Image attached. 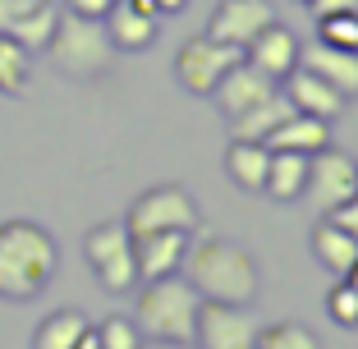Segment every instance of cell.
Segmentation results:
<instances>
[{
    "label": "cell",
    "mask_w": 358,
    "mask_h": 349,
    "mask_svg": "<svg viewBox=\"0 0 358 349\" xmlns=\"http://www.w3.org/2000/svg\"><path fill=\"white\" fill-rule=\"evenodd\" d=\"M257 349H322V340L303 322H271L257 331Z\"/></svg>",
    "instance_id": "25"
},
{
    "label": "cell",
    "mask_w": 358,
    "mask_h": 349,
    "mask_svg": "<svg viewBox=\"0 0 358 349\" xmlns=\"http://www.w3.org/2000/svg\"><path fill=\"white\" fill-rule=\"evenodd\" d=\"M289 101H294V111L299 115H317V120H336L340 111H345V97L336 92V87L327 83V78H317V74H308V69H294V74L285 78V87H280Z\"/></svg>",
    "instance_id": "15"
},
{
    "label": "cell",
    "mask_w": 358,
    "mask_h": 349,
    "mask_svg": "<svg viewBox=\"0 0 358 349\" xmlns=\"http://www.w3.org/2000/svg\"><path fill=\"white\" fill-rule=\"evenodd\" d=\"M55 19H60V10L46 0V5H37L32 14H23V19L14 23L10 37H14V42H23L28 51H46V42H51V32H55Z\"/></svg>",
    "instance_id": "24"
},
{
    "label": "cell",
    "mask_w": 358,
    "mask_h": 349,
    "mask_svg": "<svg viewBox=\"0 0 358 349\" xmlns=\"http://www.w3.org/2000/svg\"><path fill=\"white\" fill-rule=\"evenodd\" d=\"M143 349H198L193 340H143Z\"/></svg>",
    "instance_id": "33"
},
{
    "label": "cell",
    "mask_w": 358,
    "mask_h": 349,
    "mask_svg": "<svg viewBox=\"0 0 358 349\" xmlns=\"http://www.w3.org/2000/svg\"><path fill=\"white\" fill-rule=\"evenodd\" d=\"M96 340H101V349H143V331H138V322L134 318H106L101 327H96Z\"/></svg>",
    "instance_id": "27"
},
{
    "label": "cell",
    "mask_w": 358,
    "mask_h": 349,
    "mask_svg": "<svg viewBox=\"0 0 358 349\" xmlns=\"http://www.w3.org/2000/svg\"><path fill=\"white\" fill-rule=\"evenodd\" d=\"M74 349H101V340H96V327H87L83 336H78V345Z\"/></svg>",
    "instance_id": "34"
},
{
    "label": "cell",
    "mask_w": 358,
    "mask_h": 349,
    "mask_svg": "<svg viewBox=\"0 0 358 349\" xmlns=\"http://www.w3.org/2000/svg\"><path fill=\"white\" fill-rule=\"evenodd\" d=\"M157 23L161 19L138 14L129 0H115V5H110V14L101 19V28H106V37H110V46H115V51H148V46L157 42Z\"/></svg>",
    "instance_id": "16"
},
{
    "label": "cell",
    "mask_w": 358,
    "mask_h": 349,
    "mask_svg": "<svg viewBox=\"0 0 358 349\" xmlns=\"http://www.w3.org/2000/svg\"><path fill=\"white\" fill-rule=\"evenodd\" d=\"M193 234L184 230H157V234H138L134 239V257H138V280H161V276H175L184 266Z\"/></svg>",
    "instance_id": "13"
},
{
    "label": "cell",
    "mask_w": 358,
    "mask_h": 349,
    "mask_svg": "<svg viewBox=\"0 0 358 349\" xmlns=\"http://www.w3.org/2000/svg\"><path fill=\"white\" fill-rule=\"evenodd\" d=\"M110 5H115V0H64V10H69V14H78V19H96V23L110 14Z\"/></svg>",
    "instance_id": "31"
},
{
    "label": "cell",
    "mask_w": 358,
    "mask_h": 349,
    "mask_svg": "<svg viewBox=\"0 0 358 349\" xmlns=\"http://www.w3.org/2000/svg\"><path fill=\"white\" fill-rule=\"evenodd\" d=\"M308 189V157L303 152H271V166H266V189L275 202H299Z\"/></svg>",
    "instance_id": "20"
},
{
    "label": "cell",
    "mask_w": 358,
    "mask_h": 349,
    "mask_svg": "<svg viewBox=\"0 0 358 349\" xmlns=\"http://www.w3.org/2000/svg\"><path fill=\"white\" fill-rule=\"evenodd\" d=\"M327 313L340 327H358V290L349 285V280H340V276H336V285H331V294H327Z\"/></svg>",
    "instance_id": "28"
},
{
    "label": "cell",
    "mask_w": 358,
    "mask_h": 349,
    "mask_svg": "<svg viewBox=\"0 0 358 349\" xmlns=\"http://www.w3.org/2000/svg\"><path fill=\"white\" fill-rule=\"evenodd\" d=\"M313 253H317V262L327 266L331 276H345L349 266L358 262V239L345 234L336 221L322 216V225H313Z\"/></svg>",
    "instance_id": "21"
},
{
    "label": "cell",
    "mask_w": 358,
    "mask_h": 349,
    "mask_svg": "<svg viewBox=\"0 0 358 349\" xmlns=\"http://www.w3.org/2000/svg\"><path fill=\"white\" fill-rule=\"evenodd\" d=\"M271 92H275V78H266L262 69H253L248 60H239L230 74L221 78V83L211 87V101H216V111H221L225 124H230V120L248 115L253 106H262Z\"/></svg>",
    "instance_id": "11"
},
{
    "label": "cell",
    "mask_w": 358,
    "mask_h": 349,
    "mask_svg": "<svg viewBox=\"0 0 358 349\" xmlns=\"http://www.w3.org/2000/svg\"><path fill=\"white\" fill-rule=\"evenodd\" d=\"M266 166H271V148H266V143L230 138V148H225V175H230L239 189L262 193L266 189Z\"/></svg>",
    "instance_id": "17"
},
{
    "label": "cell",
    "mask_w": 358,
    "mask_h": 349,
    "mask_svg": "<svg viewBox=\"0 0 358 349\" xmlns=\"http://www.w3.org/2000/svg\"><path fill=\"white\" fill-rule=\"evenodd\" d=\"M198 308H202V294L189 285V276L175 271L143 285L134 322L148 340H193L198 336Z\"/></svg>",
    "instance_id": "3"
},
{
    "label": "cell",
    "mask_w": 358,
    "mask_h": 349,
    "mask_svg": "<svg viewBox=\"0 0 358 349\" xmlns=\"http://www.w3.org/2000/svg\"><path fill=\"white\" fill-rule=\"evenodd\" d=\"M46 55H51V64L69 78H101L106 69L115 64V46H110L106 28L96 19H78V14H69V10L55 19Z\"/></svg>",
    "instance_id": "4"
},
{
    "label": "cell",
    "mask_w": 358,
    "mask_h": 349,
    "mask_svg": "<svg viewBox=\"0 0 358 349\" xmlns=\"http://www.w3.org/2000/svg\"><path fill=\"white\" fill-rule=\"evenodd\" d=\"M299 69L327 78L345 101H354V97H358V51H340V46L313 42V46H303V55H299Z\"/></svg>",
    "instance_id": "14"
},
{
    "label": "cell",
    "mask_w": 358,
    "mask_h": 349,
    "mask_svg": "<svg viewBox=\"0 0 358 349\" xmlns=\"http://www.w3.org/2000/svg\"><path fill=\"white\" fill-rule=\"evenodd\" d=\"M184 5H189V0H157V10H161V14H179Z\"/></svg>",
    "instance_id": "35"
},
{
    "label": "cell",
    "mask_w": 358,
    "mask_h": 349,
    "mask_svg": "<svg viewBox=\"0 0 358 349\" xmlns=\"http://www.w3.org/2000/svg\"><path fill=\"white\" fill-rule=\"evenodd\" d=\"M257 331L262 322L253 318V304H216L202 299L198 308V349H257Z\"/></svg>",
    "instance_id": "8"
},
{
    "label": "cell",
    "mask_w": 358,
    "mask_h": 349,
    "mask_svg": "<svg viewBox=\"0 0 358 349\" xmlns=\"http://www.w3.org/2000/svg\"><path fill=\"white\" fill-rule=\"evenodd\" d=\"M327 221H336L345 234H354V239H358V193H354L349 202H340V207H331V212H327Z\"/></svg>",
    "instance_id": "30"
},
{
    "label": "cell",
    "mask_w": 358,
    "mask_h": 349,
    "mask_svg": "<svg viewBox=\"0 0 358 349\" xmlns=\"http://www.w3.org/2000/svg\"><path fill=\"white\" fill-rule=\"evenodd\" d=\"M37 5H46V0H0V32H10L23 14H32Z\"/></svg>",
    "instance_id": "29"
},
{
    "label": "cell",
    "mask_w": 358,
    "mask_h": 349,
    "mask_svg": "<svg viewBox=\"0 0 358 349\" xmlns=\"http://www.w3.org/2000/svg\"><path fill=\"white\" fill-rule=\"evenodd\" d=\"M83 253L92 262L96 280H101L110 294H124V290L138 285V257H134V234H129L124 221H101L87 230Z\"/></svg>",
    "instance_id": "6"
},
{
    "label": "cell",
    "mask_w": 358,
    "mask_h": 349,
    "mask_svg": "<svg viewBox=\"0 0 358 349\" xmlns=\"http://www.w3.org/2000/svg\"><path fill=\"white\" fill-rule=\"evenodd\" d=\"M239 60H243L239 46L216 42V37L198 32V37H189V42L175 51V78H179V87H184V92H193V97H211V87L221 83V78L230 74Z\"/></svg>",
    "instance_id": "7"
},
{
    "label": "cell",
    "mask_w": 358,
    "mask_h": 349,
    "mask_svg": "<svg viewBox=\"0 0 358 349\" xmlns=\"http://www.w3.org/2000/svg\"><path fill=\"white\" fill-rule=\"evenodd\" d=\"M299 55H303V42L285 23H271L266 32H257L253 42L243 46V60L253 64V69H262L266 78H275V83H285L299 69Z\"/></svg>",
    "instance_id": "12"
},
{
    "label": "cell",
    "mask_w": 358,
    "mask_h": 349,
    "mask_svg": "<svg viewBox=\"0 0 358 349\" xmlns=\"http://www.w3.org/2000/svg\"><path fill=\"white\" fill-rule=\"evenodd\" d=\"M308 10L317 19H327V14H345V10H358V0H308Z\"/></svg>",
    "instance_id": "32"
},
{
    "label": "cell",
    "mask_w": 358,
    "mask_h": 349,
    "mask_svg": "<svg viewBox=\"0 0 358 349\" xmlns=\"http://www.w3.org/2000/svg\"><path fill=\"white\" fill-rule=\"evenodd\" d=\"M275 23V5L271 0H221L216 14L207 23V37L216 42H230V46H248L257 32H266Z\"/></svg>",
    "instance_id": "10"
},
{
    "label": "cell",
    "mask_w": 358,
    "mask_h": 349,
    "mask_svg": "<svg viewBox=\"0 0 358 349\" xmlns=\"http://www.w3.org/2000/svg\"><path fill=\"white\" fill-rule=\"evenodd\" d=\"M179 271L189 276V285L202 299H216V304H257V290H262V276L248 248H239L234 239H189V253Z\"/></svg>",
    "instance_id": "1"
},
{
    "label": "cell",
    "mask_w": 358,
    "mask_h": 349,
    "mask_svg": "<svg viewBox=\"0 0 358 349\" xmlns=\"http://www.w3.org/2000/svg\"><path fill=\"white\" fill-rule=\"evenodd\" d=\"M317 42L340 46V51H358V10H345V14H327V19H317Z\"/></svg>",
    "instance_id": "26"
},
{
    "label": "cell",
    "mask_w": 358,
    "mask_h": 349,
    "mask_svg": "<svg viewBox=\"0 0 358 349\" xmlns=\"http://www.w3.org/2000/svg\"><path fill=\"white\" fill-rule=\"evenodd\" d=\"M289 115H294V101H289V97L275 87L262 106H253L248 115L230 120V138H253V143H266V138H271V129H280Z\"/></svg>",
    "instance_id": "19"
},
{
    "label": "cell",
    "mask_w": 358,
    "mask_h": 349,
    "mask_svg": "<svg viewBox=\"0 0 358 349\" xmlns=\"http://www.w3.org/2000/svg\"><path fill=\"white\" fill-rule=\"evenodd\" d=\"M266 148H271V152H303V157H313V152L331 148V120L299 115V111H294L280 129H271Z\"/></svg>",
    "instance_id": "18"
},
{
    "label": "cell",
    "mask_w": 358,
    "mask_h": 349,
    "mask_svg": "<svg viewBox=\"0 0 358 349\" xmlns=\"http://www.w3.org/2000/svg\"><path fill=\"white\" fill-rule=\"evenodd\" d=\"M60 248L37 221H5L0 225V299L28 304L51 285Z\"/></svg>",
    "instance_id": "2"
},
{
    "label": "cell",
    "mask_w": 358,
    "mask_h": 349,
    "mask_svg": "<svg viewBox=\"0 0 358 349\" xmlns=\"http://www.w3.org/2000/svg\"><path fill=\"white\" fill-rule=\"evenodd\" d=\"M303 193L317 202V212L327 216L331 207H340V202H349L358 193V161L336 148L313 152L308 157V189Z\"/></svg>",
    "instance_id": "9"
},
{
    "label": "cell",
    "mask_w": 358,
    "mask_h": 349,
    "mask_svg": "<svg viewBox=\"0 0 358 349\" xmlns=\"http://www.w3.org/2000/svg\"><path fill=\"white\" fill-rule=\"evenodd\" d=\"M303 5H308V0H303Z\"/></svg>",
    "instance_id": "37"
},
{
    "label": "cell",
    "mask_w": 358,
    "mask_h": 349,
    "mask_svg": "<svg viewBox=\"0 0 358 349\" xmlns=\"http://www.w3.org/2000/svg\"><path fill=\"white\" fill-rule=\"evenodd\" d=\"M340 280H349V285H354V290H358V262H354V266H349V271H345V276H340Z\"/></svg>",
    "instance_id": "36"
},
{
    "label": "cell",
    "mask_w": 358,
    "mask_h": 349,
    "mask_svg": "<svg viewBox=\"0 0 358 349\" xmlns=\"http://www.w3.org/2000/svg\"><path fill=\"white\" fill-rule=\"evenodd\" d=\"M124 225H129L134 239H138V234H157V230L193 234L202 225V207L193 202L189 189H179V184H157V189H148V193H138V198H134Z\"/></svg>",
    "instance_id": "5"
},
{
    "label": "cell",
    "mask_w": 358,
    "mask_h": 349,
    "mask_svg": "<svg viewBox=\"0 0 358 349\" xmlns=\"http://www.w3.org/2000/svg\"><path fill=\"white\" fill-rule=\"evenodd\" d=\"M83 331H87L83 313L60 308V313H51L46 322H37V331H32V349H74Z\"/></svg>",
    "instance_id": "22"
},
{
    "label": "cell",
    "mask_w": 358,
    "mask_h": 349,
    "mask_svg": "<svg viewBox=\"0 0 358 349\" xmlns=\"http://www.w3.org/2000/svg\"><path fill=\"white\" fill-rule=\"evenodd\" d=\"M28 74H32V51L14 42L10 32H0V92L19 97L28 87Z\"/></svg>",
    "instance_id": "23"
}]
</instances>
